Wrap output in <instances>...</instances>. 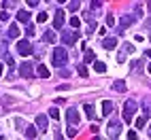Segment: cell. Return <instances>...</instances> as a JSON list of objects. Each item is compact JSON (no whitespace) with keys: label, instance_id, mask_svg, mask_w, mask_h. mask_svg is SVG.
<instances>
[{"label":"cell","instance_id":"obj_18","mask_svg":"<svg viewBox=\"0 0 151 140\" xmlns=\"http://www.w3.org/2000/svg\"><path fill=\"white\" fill-rule=\"evenodd\" d=\"M19 36V28L15 24H11V28H9V38H17Z\"/></svg>","mask_w":151,"mask_h":140},{"label":"cell","instance_id":"obj_15","mask_svg":"<svg viewBox=\"0 0 151 140\" xmlns=\"http://www.w3.org/2000/svg\"><path fill=\"white\" fill-rule=\"evenodd\" d=\"M113 89L115 91H126V81L124 79H117V81L113 83Z\"/></svg>","mask_w":151,"mask_h":140},{"label":"cell","instance_id":"obj_23","mask_svg":"<svg viewBox=\"0 0 151 140\" xmlns=\"http://www.w3.org/2000/svg\"><path fill=\"white\" fill-rule=\"evenodd\" d=\"M49 117H51V119H60V111H58L55 106H53V108H49Z\"/></svg>","mask_w":151,"mask_h":140},{"label":"cell","instance_id":"obj_22","mask_svg":"<svg viewBox=\"0 0 151 140\" xmlns=\"http://www.w3.org/2000/svg\"><path fill=\"white\" fill-rule=\"evenodd\" d=\"M94 59H96V53L87 49V51H85V62H94Z\"/></svg>","mask_w":151,"mask_h":140},{"label":"cell","instance_id":"obj_4","mask_svg":"<svg viewBox=\"0 0 151 140\" xmlns=\"http://www.w3.org/2000/svg\"><path fill=\"white\" fill-rule=\"evenodd\" d=\"M66 119H68V123L73 125V127L81 123V115H79V111H77V108H70V111L66 113Z\"/></svg>","mask_w":151,"mask_h":140},{"label":"cell","instance_id":"obj_1","mask_svg":"<svg viewBox=\"0 0 151 140\" xmlns=\"http://www.w3.org/2000/svg\"><path fill=\"white\" fill-rule=\"evenodd\" d=\"M66 62H68V53L64 51L62 47H55V49H53V64H55L58 68H62Z\"/></svg>","mask_w":151,"mask_h":140},{"label":"cell","instance_id":"obj_14","mask_svg":"<svg viewBox=\"0 0 151 140\" xmlns=\"http://www.w3.org/2000/svg\"><path fill=\"white\" fill-rule=\"evenodd\" d=\"M36 72H38V76H41V79H49V68H47L45 64L38 66V68H36Z\"/></svg>","mask_w":151,"mask_h":140},{"label":"cell","instance_id":"obj_8","mask_svg":"<svg viewBox=\"0 0 151 140\" xmlns=\"http://www.w3.org/2000/svg\"><path fill=\"white\" fill-rule=\"evenodd\" d=\"M102 47L106 49V51H113V49L117 47V38H104V43H102Z\"/></svg>","mask_w":151,"mask_h":140},{"label":"cell","instance_id":"obj_6","mask_svg":"<svg viewBox=\"0 0 151 140\" xmlns=\"http://www.w3.org/2000/svg\"><path fill=\"white\" fill-rule=\"evenodd\" d=\"M62 26H64V11L60 9V11L55 13V19H53V28L55 30H62Z\"/></svg>","mask_w":151,"mask_h":140},{"label":"cell","instance_id":"obj_19","mask_svg":"<svg viewBox=\"0 0 151 140\" xmlns=\"http://www.w3.org/2000/svg\"><path fill=\"white\" fill-rule=\"evenodd\" d=\"M83 108H85V113H87L89 119H96V113H94V106H92V104H85Z\"/></svg>","mask_w":151,"mask_h":140},{"label":"cell","instance_id":"obj_13","mask_svg":"<svg viewBox=\"0 0 151 140\" xmlns=\"http://www.w3.org/2000/svg\"><path fill=\"white\" fill-rule=\"evenodd\" d=\"M17 21L28 24V21H30V11H19V13H17Z\"/></svg>","mask_w":151,"mask_h":140},{"label":"cell","instance_id":"obj_34","mask_svg":"<svg viewBox=\"0 0 151 140\" xmlns=\"http://www.w3.org/2000/svg\"><path fill=\"white\" fill-rule=\"evenodd\" d=\"M147 26H151V19H147Z\"/></svg>","mask_w":151,"mask_h":140},{"label":"cell","instance_id":"obj_17","mask_svg":"<svg viewBox=\"0 0 151 140\" xmlns=\"http://www.w3.org/2000/svg\"><path fill=\"white\" fill-rule=\"evenodd\" d=\"M43 41H47V43H55V32H51V30H47V32L43 34Z\"/></svg>","mask_w":151,"mask_h":140},{"label":"cell","instance_id":"obj_33","mask_svg":"<svg viewBox=\"0 0 151 140\" xmlns=\"http://www.w3.org/2000/svg\"><path fill=\"white\" fill-rule=\"evenodd\" d=\"M0 76H2V64H0Z\"/></svg>","mask_w":151,"mask_h":140},{"label":"cell","instance_id":"obj_30","mask_svg":"<svg viewBox=\"0 0 151 140\" xmlns=\"http://www.w3.org/2000/svg\"><path fill=\"white\" fill-rule=\"evenodd\" d=\"M26 34H28V36H32V34H34V28H32V26H28V28H26Z\"/></svg>","mask_w":151,"mask_h":140},{"label":"cell","instance_id":"obj_24","mask_svg":"<svg viewBox=\"0 0 151 140\" xmlns=\"http://www.w3.org/2000/svg\"><path fill=\"white\" fill-rule=\"evenodd\" d=\"M36 21H38V24H45V21H47V13H45V11H43V13H38Z\"/></svg>","mask_w":151,"mask_h":140},{"label":"cell","instance_id":"obj_26","mask_svg":"<svg viewBox=\"0 0 151 140\" xmlns=\"http://www.w3.org/2000/svg\"><path fill=\"white\" fill-rule=\"evenodd\" d=\"M145 123H147V119H145V117H138V119H136V127H138V129H140V127H145Z\"/></svg>","mask_w":151,"mask_h":140},{"label":"cell","instance_id":"obj_32","mask_svg":"<svg viewBox=\"0 0 151 140\" xmlns=\"http://www.w3.org/2000/svg\"><path fill=\"white\" fill-rule=\"evenodd\" d=\"M55 140H64V136H62V132H58V134H55Z\"/></svg>","mask_w":151,"mask_h":140},{"label":"cell","instance_id":"obj_16","mask_svg":"<svg viewBox=\"0 0 151 140\" xmlns=\"http://www.w3.org/2000/svg\"><path fill=\"white\" fill-rule=\"evenodd\" d=\"M132 24H134V17H130V15H124L122 17V30L128 28V26H132Z\"/></svg>","mask_w":151,"mask_h":140},{"label":"cell","instance_id":"obj_2","mask_svg":"<svg viewBox=\"0 0 151 140\" xmlns=\"http://www.w3.org/2000/svg\"><path fill=\"white\" fill-rule=\"evenodd\" d=\"M134 113H136V102H134V100H128V102H126V106H124V119H126L128 123L132 121Z\"/></svg>","mask_w":151,"mask_h":140},{"label":"cell","instance_id":"obj_11","mask_svg":"<svg viewBox=\"0 0 151 140\" xmlns=\"http://www.w3.org/2000/svg\"><path fill=\"white\" fill-rule=\"evenodd\" d=\"M113 113V102L111 100H104L102 102V115H111Z\"/></svg>","mask_w":151,"mask_h":140},{"label":"cell","instance_id":"obj_36","mask_svg":"<svg viewBox=\"0 0 151 140\" xmlns=\"http://www.w3.org/2000/svg\"><path fill=\"white\" fill-rule=\"evenodd\" d=\"M94 140H100V138H98V136H96V138H94Z\"/></svg>","mask_w":151,"mask_h":140},{"label":"cell","instance_id":"obj_35","mask_svg":"<svg viewBox=\"0 0 151 140\" xmlns=\"http://www.w3.org/2000/svg\"><path fill=\"white\" fill-rule=\"evenodd\" d=\"M149 72H151V64H149Z\"/></svg>","mask_w":151,"mask_h":140},{"label":"cell","instance_id":"obj_12","mask_svg":"<svg viewBox=\"0 0 151 140\" xmlns=\"http://www.w3.org/2000/svg\"><path fill=\"white\" fill-rule=\"evenodd\" d=\"M47 123H49V121H47L45 115H38V117H36V125H38V129H47Z\"/></svg>","mask_w":151,"mask_h":140},{"label":"cell","instance_id":"obj_28","mask_svg":"<svg viewBox=\"0 0 151 140\" xmlns=\"http://www.w3.org/2000/svg\"><path fill=\"white\" fill-rule=\"evenodd\" d=\"M68 136H70V138H75V136H77V127L70 125V127H68Z\"/></svg>","mask_w":151,"mask_h":140},{"label":"cell","instance_id":"obj_10","mask_svg":"<svg viewBox=\"0 0 151 140\" xmlns=\"http://www.w3.org/2000/svg\"><path fill=\"white\" fill-rule=\"evenodd\" d=\"M132 51H134V47H132V45H126V47L122 49V53H119V57H117V59H119V62H124L126 55H128V53H132Z\"/></svg>","mask_w":151,"mask_h":140},{"label":"cell","instance_id":"obj_37","mask_svg":"<svg viewBox=\"0 0 151 140\" xmlns=\"http://www.w3.org/2000/svg\"><path fill=\"white\" fill-rule=\"evenodd\" d=\"M149 134H151V129H149Z\"/></svg>","mask_w":151,"mask_h":140},{"label":"cell","instance_id":"obj_5","mask_svg":"<svg viewBox=\"0 0 151 140\" xmlns=\"http://www.w3.org/2000/svg\"><path fill=\"white\" fill-rule=\"evenodd\" d=\"M19 74H22L24 79H32V76H34L32 64H30V62H24V64H22V68H19Z\"/></svg>","mask_w":151,"mask_h":140},{"label":"cell","instance_id":"obj_9","mask_svg":"<svg viewBox=\"0 0 151 140\" xmlns=\"http://www.w3.org/2000/svg\"><path fill=\"white\" fill-rule=\"evenodd\" d=\"M62 38H64L66 45H73V43L77 41V34H73V32H62Z\"/></svg>","mask_w":151,"mask_h":140},{"label":"cell","instance_id":"obj_21","mask_svg":"<svg viewBox=\"0 0 151 140\" xmlns=\"http://www.w3.org/2000/svg\"><path fill=\"white\" fill-rule=\"evenodd\" d=\"M94 68H96V72H106V64L104 62H94Z\"/></svg>","mask_w":151,"mask_h":140},{"label":"cell","instance_id":"obj_25","mask_svg":"<svg viewBox=\"0 0 151 140\" xmlns=\"http://www.w3.org/2000/svg\"><path fill=\"white\" fill-rule=\"evenodd\" d=\"M77 72H79V76H87V68L85 66H77Z\"/></svg>","mask_w":151,"mask_h":140},{"label":"cell","instance_id":"obj_29","mask_svg":"<svg viewBox=\"0 0 151 140\" xmlns=\"http://www.w3.org/2000/svg\"><path fill=\"white\" fill-rule=\"evenodd\" d=\"M106 24L113 26V24H115V17H113V15H106Z\"/></svg>","mask_w":151,"mask_h":140},{"label":"cell","instance_id":"obj_20","mask_svg":"<svg viewBox=\"0 0 151 140\" xmlns=\"http://www.w3.org/2000/svg\"><path fill=\"white\" fill-rule=\"evenodd\" d=\"M26 136L28 138H34L36 136V127L34 125H26Z\"/></svg>","mask_w":151,"mask_h":140},{"label":"cell","instance_id":"obj_31","mask_svg":"<svg viewBox=\"0 0 151 140\" xmlns=\"http://www.w3.org/2000/svg\"><path fill=\"white\" fill-rule=\"evenodd\" d=\"M128 140H136V132H128Z\"/></svg>","mask_w":151,"mask_h":140},{"label":"cell","instance_id":"obj_7","mask_svg":"<svg viewBox=\"0 0 151 140\" xmlns=\"http://www.w3.org/2000/svg\"><path fill=\"white\" fill-rule=\"evenodd\" d=\"M119 129H122V125H119L117 121H111L109 123V136L111 138H117L119 136Z\"/></svg>","mask_w":151,"mask_h":140},{"label":"cell","instance_id":"obj_3","mask_svg":"<svg viewBox=\"0 0 151 140\" xmlns=\"http://www.w3.org/2000/svg\"><path fill=\"white\" fill-rule=\"evenodd\" d=\"M17 51L22 53L24 57H28V55H32L34 49H32V45H30V41H19L17 43Z\"/></svg>","mask_w":151,"mask_h":140},{"label":"cell","instance_id":"obj_27","mask_svg":"<svg viewBox=\"0 0 151 140\" xmlns=\"http://www.w3.org/2000/svg\"><path fill=\"white\" fill-rule=\"evenodd\" d=\"M70 26H73V28H79V26H81V19H79V17H73V19H70Z\"/></svg>","mask_w":151,"mask_h":140}]
</instances>
